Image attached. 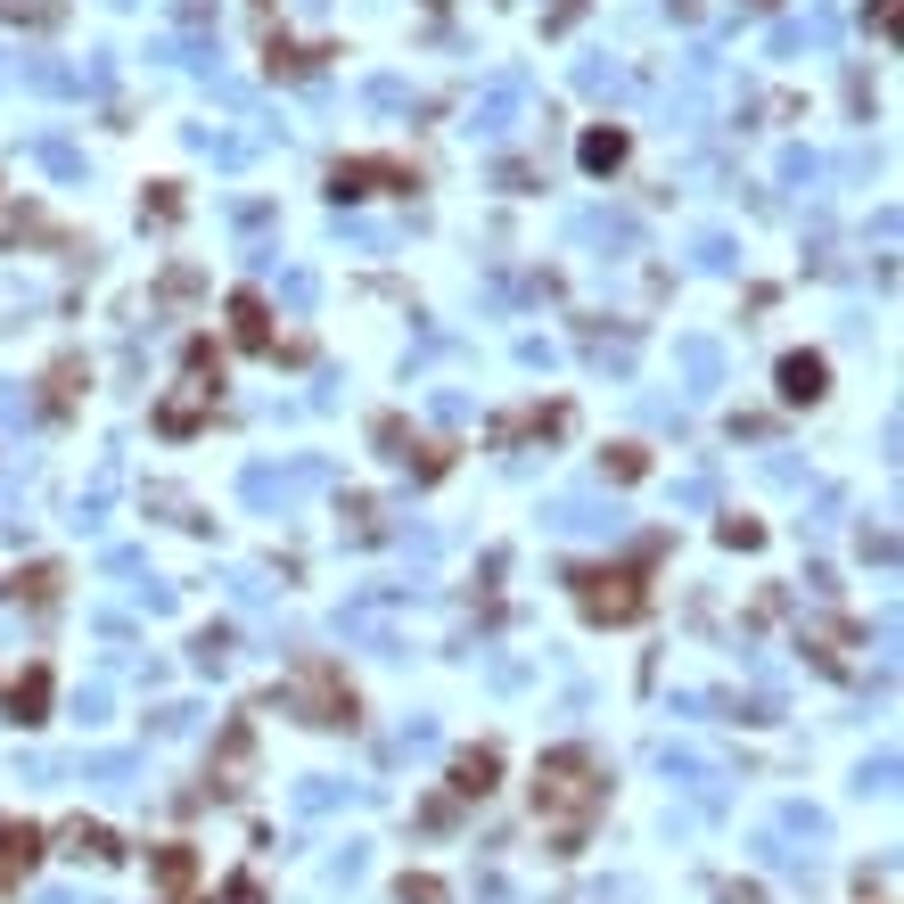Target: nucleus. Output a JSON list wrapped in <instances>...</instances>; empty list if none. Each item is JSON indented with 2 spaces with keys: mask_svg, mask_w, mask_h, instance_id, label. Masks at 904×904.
Here are the masks:
<instances>
[{
  "mask_svg": "<svg viewBox=\"0 0 904 904\" xmlns=\"http://www.w3.org/2000/svg\"><path fill=\"white\" fill-rule=\"evenodd\" d=\"M592 797H600V765H592L584 748H552V757L535 765V806H552V814H584Z\"/></svg>",
  "mask_w": 904,
  "mask_h": 904,
  "instance_id": "f257e3e1",
  "label": "nucleus"
},
{
  "mask_svg": "<svg viewBox=\"0 0 904 904\" xmlns=\"http://www.w3.org/2000/svg\"><path fill=\"white\" fill-rule=\"evenodd\" d=\"M575 584H584V609L592 617H633V609H642V584H633L626 568H592V575H575Z\"/></svg>",
  "mask_w": 904,
  "mask_h": 904,
  "instance_id": "f03ea898",
  "label": "nucleus"
},
{
  "mask_svg": "<svg viewBox=\"0 0 904 904\" xmlns=\"http://www.w3.org/2000/svg\"><path fill=\"white\" fill-rule=\"evenodd\" d=\"M296 691H305V699H313V723H354V691L346 683H337V674H330V666H305V674H296Z\"/></svg>",
  "mask_w": 904,
  "mask_h": 904,
  "instance_id": "7ed1b4c3",
  "label": "nucleus"
},
{
  "mask_svg": "<svg viewBox=\"0 0 904 904\" xmlns=\"http://www.w3.org/2000/svg\"><path fill=\"white\" fill-rule=\"evenodd\" d=\"M305 485H321V469H313V461H305V469H247V501H256V510H272V501L288 510Z\"/></svg>",
  "mask_w": 904,
  "mask_h": 904,
  "instance_id": "20e7f679",
  "label": "nucleus"
},
{
  "mask_svg": "<svg viewBox=\"0 0 904 904\" xmlns=\"http://www.w3.org/2000/svg\"><path fill=\"white\" fill-rule=\"evenodd\" d=\"M543 518H552L559 535H592V527H617V510H600V501H584V494H559Z\"/></svg>",
  "mask_w": 904,
  "mask_h": 904,
  "instance_id": "39448f33",
  "label": "nucleus"
},
{
  "mask_svg": "<svg viewBox=\"0 0 904 904\" xmlns=\"http://www.w3.org/2000/svg\"><path fill=\"white\" fill-rule=\"evenodd\" d=\"M518 99H527V83L518 74H501L494 91L478 99V132H510V115H518Z\"/></svg>",
  "mask_w": 904,
  "mask_h": 904,
  "instance_id": "423d86ee",
  "label": "nucleus"
},
{
  "mask_svg": "<svg viewBox=\"0 0 904 904\" xmlns=\"http://www.w3.org/2000/svg\"><path fill=\"white\" fill-rule=\"evenodd\" d=\"M781 395H790V404H814V395H822V354H790V362H781Z\"/></svg>",
  "mask_w": 904,
  "mask_h": 904,
  "instance_id": "0eeeda50",
  "label": "nucleus"
},
{
  "mask_svg": "<svg viewBox=\"0 0 904 904\" xmlns=\"http://www.w3.org/2000/svg\"><path fill=\"white\" fill-rule=\"evenodd\" d=\"M683 370H691V395H707L723 379V354H716V337H683Z\"/></svg>",
  "mask_w": 904,
  "mask_h": 904,
  "instance_id": "6e6552de",
  "label": "nucleus"
},
{
  "mask_svg": "<svg viewBox=\"0 0 904 904\" xmlns=\"http://www.w3.org/2000/svg\"><path fill=\"white\" fill-rule=\"evenodd\" d=\"M494 748H469V757L461 765H453V790H461V797H485V790H494Z\"/></svg>",
  "mask_w": 904,
  "mask_h": 904,
  "instance_id": "1a4fd4ad",
  "label": "nucleus"
},
{
  "mask_svg": "<svg viewBox=\"0 0 904 904\" xmlns=\"http://www.w3.org/2000/svg\"><path fill=\"white\" fill-rule=\"evenodd\" d=\"M41 707H50V674H25V683L9 691V716H17V723H41Z\"/></svg>",
  "mask_w": 904,
  "mask_h": 904,
  "instance_id": "9d476101",
  "label": "nucleus"
},
{
  "mask_svg": "<svg viewBox=\"0 0 904 904\" xmlns=\"http://www.w3.org/2000/svg\"><path fill=\"white\" fill-rule=\"evenodd\" d=\"M34 847H41V839L25 831V822H9V814H0V864H9V871H25V864H34Z\"/></svg>",
  "mask_w": 904,
  "mask_h": 904,
  "instance_id": "9b49d317",
  "label": "nucleus"
},
{
  "mask_svg": "<svg viewBox=\"0 0 904 904\" xmlns=\"http://www.w3.org/2000/svg\"><path fill=\"white\" fill-rule=\"evenodd\" d=\"M263 58H272V74H288V83H296V74H313L330 50H296V41H280V34H272V50H263Z\"/></svg>",
  "mask_w": 904,
  "mask_h": 904,
  "instance_id": "f8f14e48",
  "label": "nucleus"
},
{
  "mask_svg": "<svg viewBox=\"0 0 904 904\" xmlns=\"http://www.w3.org/2000/svg\"><path fill=\"white\" fill-rule=\"evenodd\" d=\"M584 165H592V173H617V165H626V132H617V124L592 132V140H584Z\"/></svg>",
  "mask_w": 904,
  "mask_h": 904,
  "instance_id": "ddd939ff",
  "label": "nucleus"
},
{
  "mask_svg": "<svg viewBox=\"0 0 904 904\" xmlns=\"http://www.w3.org/2000/svg\"><path fill=\"white\" fill-rule=\"evenodd\" d=\"M231 321H239L247 346H263V296H231Z\"/></svg>",
  "mask_w": 904,
  "mask_h": 904,
  "instance_id": "4468645a",
  "label": "nucleus"
},
{
  "mask_svg": "<svg viewBox=\"0 0 904 904\" xmlns=\"http://www.w3.org/2000/svg\"><path fill=\"white\" fill-rule=\"evenodd\" d=\"M66 847H74V855H115V839L99 831V822H74V831H66Z\"/></svg>",
  "mask_w": 904,
  "mask_h": 904,
  "instance_id": "2eb2a0df",
  "label": "nucleus"
},
{
  "mask_svg": "<svg viewBox=\"0 0 904 904\" xmlns=\"http://www.w3.org/2000/svg\"><path fill=\"white\" fill-rule=\"evenodd\" d=\"M83 773H91L99 790H124V781H132V757H91V765H83Z\"/></svg>",
  "mask_w": 904,
  "mask_h": 904,
  "instance_id": "dca6fc26",
  "label": "nucleus"
},
{
  "mask_svg": "<svg viewBox=\"0 0 904 904\" xmlns=\"http://www.w3.org/2000/svg\"><path fill=\"white\" fill-rule=\"evenodd\" d=\"M74 387H83V362H58V370H50V404L66 411V404H74Z\"/></svg>",
  "mask_w": 904,
  "mask_h": 904,
  "instance_id": "f3484780",
  "label": "nucleus"
},
{
  "mask_svg": "<svg viewBox=\"0 0 904 904\" xmlns=\"http://www.w3.org/2000/svg\"><path fill=\"white\" fill-rule=\"evenodd\" d=\"M379 444H387V461H411L420 444H411V428L404 420H379Z\"/></svg>",
  "mask_w": 904,
  "mask_h": 904,
  "instance_id": "a211bd4d",
  "label": "nucleus"
},
{
  "mask_svg": "<svg viewBox=\"0 0 904 904\" xmlns=\"http://www.w3.org/2000/svg\"><path fill=\"white\" fill-rule=\"evenodd\" d=\"M674 501H683V510H707V501H716V478H707V469H699V478H683V485H674Z\"/></svg>",
  "mask_w": 904,
  "mask_h": 904,
  "instance_id": "6ab92c4d",
  "label": "nucleus"
},
{
  "mask_svg": "<svg viewBox=\"0 0 904 904\" xmlns=\"http://www.w3.org/2000/svg\"><path fill=\"white\" fill-rule=\"evenodd\" d=\"M222 658H231V626H206L198 633V666H222Z\"/></svg>",
  "mask_w": 904,
  "mask_h": 904,
  "instance_id": "aec40b11",
  "label": "nucleus"
},
{
  "mask_svg": "<svg viewBox=\"0 0 904 904\" xmlns=\"http://www.w3.org/2000/svg\"><path fill=\"white\" fill-rule=\"evenodd\" d=\"M157 880L182 888V880H189V847H165V855H157Z\"/></svg>",
  "mask_w": 904,
  "mask_h": 904,
  "instance_id": "412c9836",
  "label": "nucleus"
},
{
  "mask_svg": "<svg viewBox=\"0 0 904 904\" xmlns=\"http://www.w3.org/2000/svg\"><path fill=\"white\" fill-rule=\"evenodd\" d=\"M600 469H609V478H642V453H633V444H617V453H600Z\"/></svg>",
  "mask_w": 904,
  "mask_h": 904,
  "instance_id": "4be33fe9",
  "label": "nucleus"
},
{
  "mask_svg": "<svg viewBox=\"0 0 904 904\" xmlns=\"http://www.w3.org/2000/svg\"><path fill=\"white\" fill-rule=\"evenodd\" d=\"M41 165H50V173H83V157H74L66 140H41Z\"/></svg>",
  "mask_w": 904,
  "mask_h": 904,
  "instance_id": "5701e85b",
  "label": "nucleus"
},
{
  "mask_svg": "<svg viewBox=\"0 0 904 904\" xmlns=\"http://www.w3.org/2000/svg\"><path fill=\"white\" fill-rule=\"evenodd\" d=\"M814 173H822V165H814L806 148H790V157H781V182H790V189H797V182H814Z\"/></svg>",
  "mask_w": 904,
  "mask_h": 904,
  "instance_id": "b1692460",
  "label": "nucleus"
},
{
  "mask_svg": "<svg viewBox=\"0 0 904 904\" xmlns=\"http://www.w3.org/2000/svg\"><path fill=\"white\" fill-rule=\"evenodd\" d=\"M691 256H699V263H707V272H723V263H732V239H716V231H707V239H699V247H691Z\"/></svg>",
  "mask_w": 904,
  "mask_h": 904,
  "instance_id": "393cba45",
  "label": "nucleus"
},
{
  "mask_svg": "<svg viewBox=\"0 0 904 904\" xmlns=\"http://www.w3.org/2000/svg\"><path fill=\"white\" fill-rule=\"evenodd\" d=\"M404 904H444V880H404Z\"/></svg>",
  "mask_w": 904,
  "mask_h": 904,
  "instance_id": "a878e982",
  "label": "nucleus"
},
{
  "mask_svg": "<svg viewBox=\"0 0 904 904\" xmlns=\"http://www.w3.org/2000/svg\"><path fill=\"white\" fill-rule=\"evenodd\" d=\"M173 17H182V25H206V17H214V0H182Z\"/></svg>",
  "mask_w": 904,
  "mask_h": 904,
  "instance_id": "bb28decb",
  "label": "nucleus"
},
{
  "mask_svg": "<svg viewBox=\"0 0 904 904\" xmlns=\"http://www.w3.org/2000/svg\"><path fill=\"white\" fill-rule=\"evenodd\" d=\"M740 9H773V0H740Z\"/></svg>",
  "mask_w": 904,
  "mask_h": 904,
  "instance_id": "cd10ccee",
  "label": "nucleus"
}]
</instances>
